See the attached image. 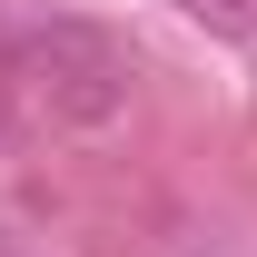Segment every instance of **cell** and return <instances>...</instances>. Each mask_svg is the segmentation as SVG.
Instances as JSON below:
<instances>
[{"label":"cell","mask_w":257,"mask_h":257,"mask_svg":"<svg viewBox=\"0 0 257 257\" xmlns=\"http://www.w3.org/2000/svg\"><path fill=\"white\" fill-rule=\"evenodd\" d=\"M10 60H20V99L30 128H109L139 89V60L109 20L50 10V20H10Z\"/></svg>","instance_id":"obj_1"},{"label":"cell","mask_w":257,"mask_h":257,"mask_svg":"<svg viewBox=\"0 0 257 257\" xmlns=\"http://www.w3.org/2000/svg\"><path fill=\"white\" fill-rule=\"evenodd\" d=\"M30 139V99H20V60H10V20H0V149Z\"/></svg>","instance_id":"obj_2"},{"label":"cell","mask_w":257,"mask_h":257,"mask_svg":"<svg viewBox=\"0 0 257 257\" xmlns=\"http://www.w3.org/2000/svg\"><path fill=\"white\" fill-rule=\"evenodd\" d=\"M188 20H208L218 40H257V0H178Z\"/></svg>","instance_id":"obj_3"}]
</instances>
